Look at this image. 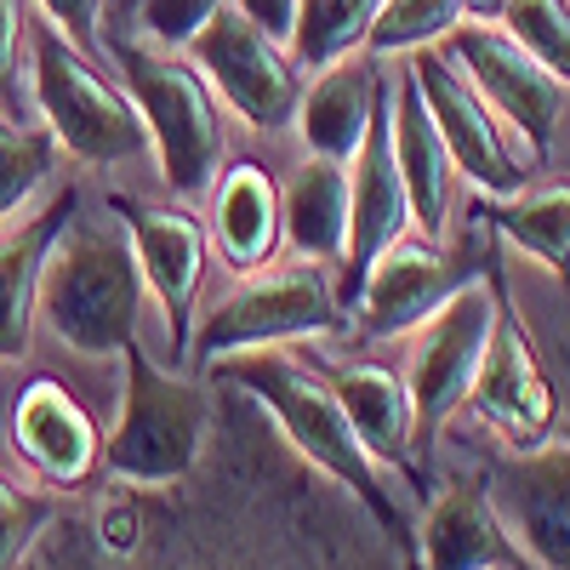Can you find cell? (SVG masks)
<instances>
[{"instance_id":"6da1fadb","label":"cell","mask_w":570,"mask_h":570,"mask_svg":"<svg viewBox=\"0 0 570 570\" xmlns=\"http://www.w3.org/2000/svg\"><path fill=\"white\" fill-rule=\"evenodd\" d=\"M206 376H212V383H228V389L252 394L279 422L285 445L371 513L376 537L394 542V548H411V519H405L394 485L383 480V462L360 445V434H354V422H348L337 389H331L325 365L303 360V348H292V343H279V348L223 354Z\"/></svg>"},{"instance_id":"7a4b0ae2","label":"cell","mask_w":570,"mask_h":570,"mask_svg":"<svg viewBox=\"0 0 570 570\" xmlns=\"http://www.w3.org/2000/svg\"><path fill=\"white\" fill-rule=\"evenodd\" d=\"M142 297L149 285H142L120 212L75 200L40 268L35 314L46 320V331L75 354H126V343H137Z\"/></svg>"},{"instance_id":"3957f363","label":"cell","mask_w":570,"mask_h":570,"mask_svg":"<svg viewBox=\"0 0 570 570\" xmlns=\"http://www.w3.org/2000/svg\"><path fill=\"white\" fill-rule=\"evenodd\" d=\"M104 52H109L115 75L126 80L142 126H149L166 188L177 200H200L217 183L223 155H228V131H223L212 80L188 63V52H171V46H155L142 35L109 40Z\"/></svg>"},{"instance_id":"277c9868","label":"cell","mask_w":570,"mask_h":570,"mask_svg":"<svg viewBox=\"0 0 570 570\" xmlns=\"http://www.w3.org/2000/svg\"><path fill=\"white\" fill-rule=\"evenodd\" d=\"M126 389H120V416L104 434V468L115 485L137 491H166L183 485L200 468L217 400L206 383H188L177 371H160L142 343H126Z\"/></svg>"},{"instance_id":"5b68a950","label":"cell","mask_w":570,"mask_h":570,"mask_svg":"<svg viewBox=\"0 0 570 570\" xmlns=\"http://www.w3.org/2000/svg\"><path fill=\"white\" fill-rule=\"evenodd\" d=\"M29 98L40 109V126L58 137V149H69L75 160L98 171L155 155L131 91L109 80L104 58L80 52L46 18H35L29 29Z\"/></svg>"},{"instance_id":"8992f818","label":"cell","mask_w":570,"mask_h":570,"mask_svg":"<svg viewBox=\"0 0 570 570\" xmlns=\"http://www.w3.org/2000/svg\"><path fill=\"white\" fill-rule=\"evenodd\" d=\"M183 360L212 371L223 354L240 348H279V343H308L343 331V297L325 263H263L252 274H234L228 292H217L206 308H195Z\"/></svg>"},{"instance_id":"52a82bcc","label":"cell","mask_w":570,"mask_h":570,"mask_svg":"<svg viewBox=\"0 0 570 570\" xmlns=\"http://www.w3.org/2000/svg\"><path fill=\"white\" fill-rule=\"evenodd\" d=\"M497 303H502V268L491 263L445 308H434L416 325V354L405 376L411 405H416V456H434V445L445 440V422L468 405L473 371H480V354L497 325Z\"/></svg>"},{"instance_id":"ba28073f","label":"cell","mask_w":570,"mask_h":570,"mask_svg":"<svg viewBox=\"0 0 570 570\" xmlns=\"http://www.w3.org/2000/svg\"><path fill=\"white\" fill-rule=\"evenodd\" d=\"M416 86H422V104L434 115L445 149L456 160V177H468L480 195H513L519 183H531V149L519 137L480 86L462 75V63L445 52V46H416L405 52Z\"/></svg>"},{"instance_id":"9c48e42d","label":"cell","mask_w":570,"mask_h":570,"mask_svg":"<svg viewBox=\"0 0 570 570\" xmlns=\"http://www.w3.org/2000/svg\"><path fill=\"white\" fill-rule=\"evenodd\" d=\"M497 263V252L480 246H445L428 240V234L405 228L400 240H389L371 257V268L354 285V320L365 337H411V331L445 308L468 279H480Z\"/></svg>"},{"instance_id":"30bf717a","label":"cell","mask_w":570,"mask_h":570,"mask_svg":"<svg viewBox=\"0 0 570 570\" xmlns=\"http://www.w3.org/2000/svg\"><path fill=\"white\" fill-rule=\"evenodd\" d=\"M217 98L257 131H285L303 98V63L292 58V46L263 35L257 23H246L234 7H223L195 40L183 46Z\"/></svg>"},{"instance_id":"8fae6325","label":"cell","mask_w":570,"mask_h":570,"mask_svg":"<svg viewBox=\"0 0 570 570\" xmlns=\"http://www.w3.org/2000/svg\"><path fill=\"white\" fill-rule=\"evenodd\" d=\"M440 46L462 63V75L491 98V109H497L519 137H525V149H531L537 160H548L553 131H559V120H564V91H570V86H564L548 63H537L497 18H462Z\"/></svg>"},{"instance_id":"7c38bea8","label":"cell","mask_w":570,"mask_h":570,"mask_svg":"<svg viewBox=\"0 0 570 570\" xmlns=\"http://www.w3.org/2000/svg\"><path fill=\"white\" fill-rule=\"evenodd\" d=\"M468 405L480 416L491 434H502L508 451H531L553 434L559 422V400H553V383L537 360V343L525 320H519L508 285H502V303H497V325H491V343L480 354V371H473V389H468Z\"/></svg>"},{"instance_id":"4fadbf2b","label":"cell","mask_w":570,"mask_h":570,"mask_svg":"<svg viewBox=\"0 0 570 570\" xmlns=\"http://www.w3.org/2000/svg\"><path fill=\"white\" fill-rule=\"evenodd\" d=\"M485 497L531 570H570V440L502 451L485 473Z\"/></svg>"},{"instance_id":"5bb4252c","label":"cell","mask_w":570,"mask_h":570,"mask_svg":"<svg viewBox=\"0 0 570 570\" xmlns=\"http://www.w3.org/2000/svg\"><path fill=\"white\" fill-rule=\"evenodd\" d=\"M131 234V252L142 268L149 297L166 308V331H171V365L188 348L195 331V308H200V285L212 268V234L206 223L188 212V200L177 206H149V200H109Z\"/></svg>"},{"instance_id":"9a60e30c","label":"cell","mask_w":570,"mask_h":570,"mask_svg":"<svg viewBox=\"0 0 570 570\" xmlns=\"http://www.w3.org/2000/svg\"><path fill=\"white\" fill-rule=\"evenodd\" d=\"M405 228H416V223H411V195L400 183V160L389 142V75H383V104H376L365 142L348 160V252H343V285H337L343 308L354 303V285L371 268V257L389 240H400Z\"/></svg>"},{"instance_id":"2e32d148","label":"cell","mask_w":570,"mask_h":570,"mask_svg":"<svg viewBox=\"0 0 570 570\" xmlns=\"http://www.w3.org/2000/svg\"><path fill=\"white\" fill-rule=\"evenodd\" d=\"M12 445L46 485L75 491L104 462V434L91 411L58 383V376H29L12 405Z\"/></svg>"},{"instance_id":"e0dca14e","label":"cell","mask_w":570,"mask_h":570,"mask_svg":"<svg viewBox=\"0 0 570 570\" xmlns=\"http://www.w3.org/2000/svg\"><path fill=\"white\" fill-rule=\"evenodd\" d=\"M389 142L400 160V183L411 195L416 234L445 240L451 212H456V160H451L434 115L422 104V86H416L411 63H400V75H389Z\"/></svg>"},{"instance_id":"ac0fdd59","label":"cell","mask_w":570,"mask_h":570,"mask_svg":"<svg viewBox=\"0 0 570 570\" xmlns=\"http://www.w3.org/2000/svg\"><path fill=\"white\" fill-rule=\"evenodd\" d=\"M75 200H80L75 183H52L35 206L0 223V360H18L29 348L40 268H46V252H52L58 228L69 223Z\"/></svg>"},{"instance_id":"d6986e66","label":"cell","mask_w":570,"mask_h":570,"mask_svg":"<svg viewBox=\"0 0 570 570\" xmlns=\"http://www.w3.org/2000/svg\"><path fill=\"white\" fill-rule=\"evenodd\" d=\"M411 542L422 570H531V559L497 519L491 497L473 485H445L440 497H428Z\"/></svg>"},{"instance_id":"ffe728a7","label":"cell","mask_w":570,"mask_h":570,"mask_svg":"<svg viewBox=\"0 0 570 570\" xmlns=\"http://www.w3.org/2000/svg\"><path fill=\"white\" fill-rule=\"evenodd\" d=\"M331 389H337L348 422L360 445L383 462V468H400L411 491H422V462H416V405H411V389L405 376L383 360H343V365H325Z\"/></svg>"},{"instance_id":"44dd1931","label":"cell","mask_w":570,"mask_h":570,"mask_svg":"<svg viewBox=\"0 0 570 570\" xmlns=\"http://www.w3.org/2000/svg\"><path fill=\"white\" fill-rule=\"evenodd\" d=\"M376 104H383V69H376L371 52H354V58H337V63L314 69V86L297 98L292 126H297L308 155L354 160Z\"/></svg>"},{"instance_id":"7402d4cb","label":"cell","mask_w":570,"mask_h":570,"mask_svg":"<svg viewBox=\"0 0 570 570\" xmlns=\"http://www.w3.org/2000/svg\"><path fill=\"white\" fill-rule=\"evenodd\" d=\"M206 195H212L206 234L217 240V252L234 274H252V268L279 257V246H285V234H279V183H274L268 166L228 160Z\"/></svg>"},{"instance_id":"603a6c76","label":"cell","mask_w":570,"mask_h":570,"mask_svg":"<svg viewBox=\"0 0 570 570\" xmlns=\"http://www.w3.org/2000/svg\"><path fill=\"white\" fill-rule=\"evenodd\" d=\"M279 234L285 252L343 268L348 252V160L303 155L279 183Z\"/></svg>"},{"instance_id":"cb8c5ba5","label":"cell","mask_w":570,"mask_h":570,"mask_svg":"<svg viewBox=\"0 0 570 570\" xmlns=\"http://www.w3.org/2000/svg\"><path fill=\"white\" fill-rule=\"evenodd\" d=\"M480 217L513 240L519 252H531L542 268L570 279V183L564 177H531L513 195H485Z\"/></svg>"},{"instance_id":"d4e9b609","label":"cell","mask_w":570,"mask_h":570,"mask_svg":"<svg viewBox=\"0 0 570 570\" xmlns=\"http://www.w3.org/2000/svg\"><path fill=\"white\" fill-rule=\"evenodd\" d=\"M58 183V137L29 115L0 109V223Z\"/></svg>"},{"instance_id":"484cf974","label":"cell","mask_w":570,"mask_h":570,"mask_svg":"<svg viewBox=\"0 0 570 570\" xmlns=\"http://www.w3.org/2000/svg\"><path fill=\"white\" fill-rule=\"evenodd\" d=\"M383 0H297V23H292V58L303 69H325L337 58L365 52L371 18Z\"/></svg>"},{"instance_id":"4316f807","label":"cell","mask_w":570,"mask_h":570,"mask_svg":"<svg viewBox=\"0 0 570 570\" xmlns=\"http://www.w3.org/2000/svg\"><path fill=\"white\" fill-rule=\"evenodd\" d=\"M468 18L462 0H383L371 18L365 52L371 58H405L416 46H440Z\"/></svg>"},{"instance_id":"83f0119b","label":"cell","mask_w":570,"mask_h":570,"mask_svg":"<svg viewBox=\"0 0 570 570\" xmlns=\"http://www.w3.org/2000/svg\"><path fill=\"white\" fill-rule=\"evenodd\" d=\"M497 23L570 86V0H502Z\"/></svg>"},{"instance_id":"f1b7e54d","label":"cell","mask_w":570,"mask_h":570,"mask_svg":"<svg viewBox=\"0 0 570 570\" xmlns=\"http://www.w3.org/2000/svg\"><path fill=\"white\" fill-rule=\"evenodd\" d=\"M52 519H58L52 497L23 491V485H12L7 473H0V570H18L35 553V542L52 531Z\"/></svg>"},{"instance_id":"f546056e","label":"cell","mask_w":570,"mask_h":570,"mask_svg":"<svg viewBox=\"0 0 570 570\" xmlns=\"http://www.w3.org/2000/svg\"><path fill=\"white\" fill-rule=\"evenodd\" d=\"M223 7H228V0H131V18H137L142 40L183 52V46L195 40Z\"/></svg>"},{"instance_id":"4dcf8cb0","label":"cell","mask_w":570,"mask_h":570,"mask_svg":"<svg viewBox=\"0 0 570 570\" xmlns=\"http://www.w3.org/2000/svg\"><path fill=\"white\" fill-rule=\"evenodd\" d=\"M23 58H29L23 0H0V109H12V115H29V104H23Z\"/></svg>"},{"instance_id":"1f68e13d","label":"cell","mask_w":570,"mask_h":570,"mask_svg":"<svg viewBox=\"0 0 570 570\" xmlns=\"http://www.w3.org/2000/svg\"><path fill=\"white\" fill-rule=\"evenodd\" d=\"M35 7L63 40H75L91 58H104V0H35Z\"/></svg>"},{"instance_id":"d6a6232c","label":"cell","mask_w":570,"mask_h":570,"mask_svg":"<svg viewBox=\"0 0 570 570\" xmlns=\"http://www.w3.org/2000/svg\"><path fill=\"white\" fill-rule=\"evenodd\" d=\"M234 12H240L246 23H257L263 35L285 40L292 46V23H297V0H228Z\"/></svg>"},{"instance_id":"836d02e7","label":"cell","mask_w":570,"mask_h":570,"mask_svg":"<svg viewBox=\"0 0 570 570\" xmlns=\"http://www.w3.org/2000/svg\"><path fill=\"white\" fill-rule=\"evenodd\" d=\"M462 7H468V18H497L502 0H462Z\"/></svg>"}]
</instances>
